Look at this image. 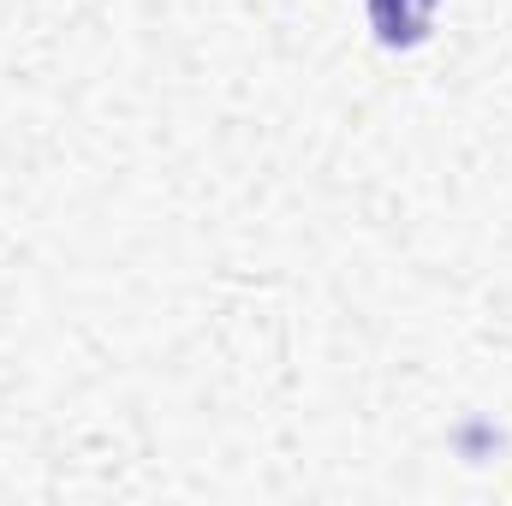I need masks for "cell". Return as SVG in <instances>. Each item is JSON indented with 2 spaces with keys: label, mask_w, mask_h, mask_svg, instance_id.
<instances>
[{
  "label": "cell",
  "mask_w": 512,
  "mask_h": 506,
  "mask_svg": "<svg viewBox=\"0 0 512 506\" xmlns=\"http://www.w3.org/2000/svg\"><path fill=\"white\" fill-rule=\"evenodd\" d=\"M429 18H435V0H370V24H376V36H382L387 48L423 42Z\"/></svg>",
  "instance_id": "6da1fadb"
}]
</instances>
